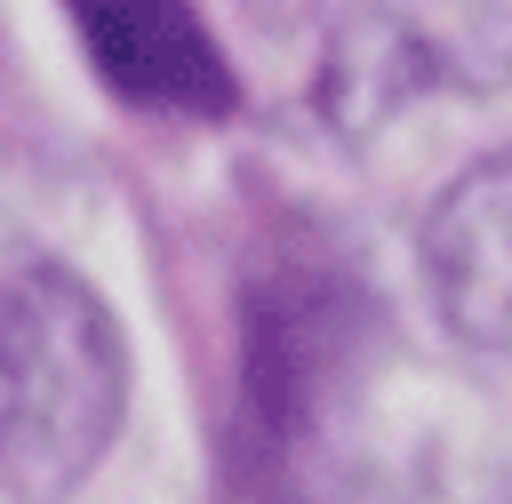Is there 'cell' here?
Masks as SVG:
<instances>
[{"label":"cell","instance_id":"obj_1","mask_svg":"<svg viewBox=\"0 0 512 504\" xmlns=\"http://www.w3.org/2000/svg\"><path fill=\"white\" fill-rule=\"evenodd\" d=\"M128 408V352L88 280L40 256L0 264V496H72Z\"/></svg>","mask_w":512,"mask_h":504},{"label":"cell","instance_id":"obj_2","mask_svg":"<svg viewBox=\"0 0 512 504\" xmlns=\"http://www.w3.org/2000/svg\"><path fill=\"white\" fill-rule=\"evenodd\" d=\"M496 80H512V16L496 0H360L320 56V104L336 136H376L424 88Z\"/></svg>","mask_w":512,"mask_h":504},{"label":"cell","instance_id":"obj_3","mask_svg":"<svg viewBox=\"0 0 512 504\" xmlns=\"http://www.w3.org/2000/svg\"><path fill=\"white\" fill-rule=\"evenodd\" d=\"M424 280L472 352H512V144L472 160L424 216Z\"/></svg>","mask_w":512,"mask_h":504},{"label":"cell","instance_id":"obj_4","mask_svg":"<svg viewBox=\"0 0 512 504\" xmlns=\"http://www.w3.org/2000/svg\"><path fill=\"white\" fill-rule=\"evenodd\" d=\"M72 24L112 96L144 112H232V64L192 0H72Z\"/></svg>","mask_w":512,"mask_h":504}]
</instances>
